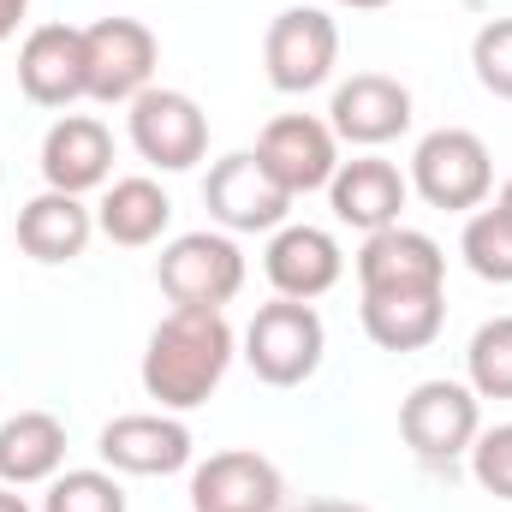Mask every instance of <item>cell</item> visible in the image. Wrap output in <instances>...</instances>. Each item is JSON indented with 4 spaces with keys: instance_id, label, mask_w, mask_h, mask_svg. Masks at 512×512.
<instances>
[{
    "instance_id": "cell-25",
    "label": "cell",
    "mask_w": 512,
    "mask_h": 512,
    "mask_svg": "<svg viewBox=\"0 0 512 512\" xmlns=\"http://www.w3.org/2000/svg\"><path fill=\"white\" fill-rule=\"evenodd\" d=\"M42 512H126V489L114 471H60Z\"/></svg>"
},
{
    "instance_id": "cell-2",
    "label": "cell",
    "mask_w": 512,
    "mask_h": 512,
    "mask_svg": "<svg viewBox=\"0 0 512 512\" xmlns=\"http://www.w3.org/2000/svg\"><path fill=\"white\" fill-rule=\"evenodd\" d=\"M411 191L441 209V215H471L489 203L495 191V155L477 131L465 126H441V131H423L417 149H411Z\"/></svg>"
},
{
    "instance_id": "cell-26",
    "label": "cell",
    "mask_w": 512,
    "mask_h": 512,
    "mask_svg": "<svg viewBox=\"0 0 512 512\" xmlns=\"http://www.w3.org/2000/svg\"><path fill=\"white\" fill-rule=\"evenodd\" d=\"M471 72L477 84L495 96V102H512V18H489L471 42Z\"/></svg>"
},
{
    "instance_id": "cell-12",
    "label": "cell",
    "mask_w": 512,
    "mask_h": 512,
    "mask_svg": "<svg viewBox=\"0 0 512 512\" xmlns=\"http://www.w3.org/2000/svg\"><path fill=\"white\" fill-rule=\"evenodd\" d=\"M280 501H286V477L256 447L209 453L191 471V512H280Z\"/></svg>"
},
{
    "instance_id": "cell-31",
    "label": "cell",
    "mask_w": 512,
    "mask_h": 512,
    "mask_svg": "<svg viewBox=\"0 0 512 512\" xmlns=\"http://www.w3.org/2000/svg\"><path fill=\"white\" fill-rule=\"evenodd\" d=\"M340 6H352V12H382V6H393V0H340Z\"/></svg>"
},
{
    "instance_id": "cell-8",
    "label": "cell",
    "mask_w": 512,
    "mask_h": 512,
    "mask_svg": "<svg viewBox=\"0 0 512 512\" xmlns=\"http://www.w3.org/2000/svg\"><path fill=\"white\" fill-rule=\"evenodd\" d=\"M84 66H90V102L131 108L155 84V66H161L155 30L143 18H120V12L84 24Z\"/></svg>"
},
{
    "instance_id": "cell-30",
    "label": "cell",
    "mask_w": 512,
    "mask_h": 512,
    "mask_svg": "<svg viewBox=\"0 0 512 512\" xmlns=\"http://www.w3.org/2000/svg\"><path fill=\"white\" fill-rule=\"evenodd\" d=\"M0 512H36V507H30V501H24V495H12V489H6V483H0Z\"/></svg>"
},
{
    "instance_id": "cell-28",
    "label": "cell",
    "mask_w": 512,
    "mask_h": 512,
    "mask_svg": "<svg viewBox=\"0 0 512 512\" xmlns=\"http://www.w3.org/2000/svg\"><path fill=\"white\" fill-rule=\"evenodd\" d=\"M24 12H30V0H0V42H6V36H18Z\"/></svg>"
},
{
    "instance_id": "cell-6",
    "label": "cell",
    "mask_w": 512,
    "mask_h": 512,
    "mask_svg": "<svg viewBox=\"0 0 512 512\" xmlns=\"http://www.w3.org/2000/svg\"><path fill=\"white\" fill-rule=\"evenodd\" d=\"M399 435L423 465H453L483 435V399L471 382H417L399 405Z\"/></svg>"
},
{
    "instance_id": "cell-32",
    "label": "cell",
    "mask_w": 512,
    "mask_h": 512,
    "mask_svg": "<svg viewBox=\"0 0 512 512\" xmlns=\"http://www.w3.org/2000/svg\"><path fill=\"white\" fill-rule=\"evenodd\" d=\"M495 209H501V215H507V221H512V179H507V185H501V197H495Z\"/></svg>"
},
{
    "instance_id": "cell-14",
    "label": "cell",
    "mask_w": 512,
    "mask_h": 512,
    "mask_svg": "<svg viewBox=\"0 0 512 512\" xmlns=\"http://www.w3.org/2000/svg\"><path fill=\"white\" fill-rule=\"evenodd\" d=\"M18 90L36 108H72L90 96L84 30L78 24H36L18 48Z\"/></svg>"
},
{
    "instance_id": "cell-11",
    "label": "cell",
    "mask_w": 512,
    "mask_h": 512,
    "mask_svg": "<svg viewBox=\"0 0 512 512\" xmlns=\"http://www.w3.org/2000/svg\"><path fill=\"white\" fill-rule=\"evenodd\" d=\"M256 161H262L292 197L328 191V179H334V167H340V137H334L328 120H316V114H280V120H268L262 137H256Z\"/></svg>"
},
{
    "instance_id": "cell-16",
    "label": "cell",
    "mask_w": 512,
    "mask_h": 512,
    "mask_svg": "<svg viewBox=\"0 0 512 512\" xmlns=\"http://www.w3.org/2000/svg\"><path fill=\"white\" fill-rule=\"evenodd\" d=\"M358 286L376 292H447V251L417 227H382L358 251Z\"/></svg>"
},
{
    "instance_id": "cell-27",
    "label": "cell",
    "mask_w": 512,
    "mask_h": 512,
    "mask_svg": "<svg viewBox=\"0 0 512 512\" xmlns=\"http://www.w3.org/2000/svg\"><path fill=\"white\" fill-rule=\"evenodd\" d=\"M471 477L483 495L512 501V423H495L471 441Z\"/></svg>"
},
{
    "instance_id": "cell-18",
    "label": "cell",
    "mask_w": 512,
    "mask_h": 512,
    "mask_svg": "<svg viewBox=\"0 0 512 512\" xmlns=\"http://www.w3.org/2000/svg\"><path fill=\"white\" fill-rule=\"evenodd\" d=\"M108 173H114V131L96 114H60L48 126V137H42V179H48V191L84 197V191L108 185Z\"/></svg>"
},
{
    "instance_id": "cell-15",
    "label": "cell",
    "mask_w": 512,
    "mask_h": 512,
    "mask_svg": "<svg viewBox=\"0 0 512 512\" xmlns=\"http://www.w3.org/2000/svg\"><path fill=\"white\" fill-rule=\"evenodd\" d=\"M328 126L352 149H382L411 131V90L387 72H352L328 102Z\"/></svg>"
},
{
    "instance_id": "cell-20",
    "label": "cell",
    "mask_w": 512,
    "mask_h": 512,
    "mask_svg": "<svg viewBox=\"0 0 512 512\" xmlns=\"http://www.w3.org/2000/svg\"><path fill=\"white\" fill-rule=\"evenodd\" d=\"M60 465H66V423L54 411H18L0 423V483L6 489L54 483Z\"/></svg>"
},
{
    "instance_id": "cell-7",
    "label": "cell",
    "mask_w": 512,
    "mask_h": 512,
    "mask_svg": "<svg viewBox=\"0 0 512 512\" xmlns=\"http://www.w3.org/2000/svg\"><path fill=\"white\" fill-rule=\"evenodd\" d=\"M203 203H209V221L221 233H280L298 197L256 161V149H233L209 167Z\"/></svg>"
},
{
    "instance_id": "cell-9",
    "label": "cell",
    "mask_w": 512,
    "mask_h": 512,
    "mask_svg": "<svg viewBox=\"0 0 512 512\" xmlns=\"http://www.w3.org/2000/svg\"><path fill=\"white\" fill-rule=\"evenodd\" d=\"M131 149L161 167V173H185L209 155V114L197 108V96L185 90H167V84H149L126 114Z\"/></svg>"
},
{
    "instance_id": "cell-21",
    "label": "cell",
    "mask_w": 512,
    "mask_h": 512,
    "mask_svg": "<svg viewBox=\"0 0 512 512\" xmlns=\"http://www.w3.org/2000/svg\"><path fill=\"white\" fill-rule=\"evenodd\" d=\"M358 316L382 352H423L447 322V292H376L358 304Z\"/></svg>"
},
{
    "instance_id": "cell-13",
    "label": "cell",
    "mask_w": 512,
    "mask_h": 512,
    "mask_svg": "<svg viewBox=\"0 0 512 512\" xmlns=\"http://www.w3.org/2000/svg\"><path fill=\"white\" fill-rule=\"evenodd\" d=\"M262 274L280 298H298V304H316L322 292L340 286L346 274V251L328 227H310V221H286L280 233H268V251H262Z\"/></svg>"
},
{
    "instance_id": "cell-19",
    "label": "cell",
    "mask_w": 512,
    "mask_h": 512,
    "mask_svg": "<svg viewBox=\"0 0 512 512\" xmlns=\"http://www.w3.org/2000/svg\"><path fill=\"white\" fill-rule=\"evenodd\" d=\"M90 239H96V209L72 191H42L18 209V251L30 262H48V268L78 262Z\"/></svg>"
},
{
    "instance_id": "cell-23",
    "label": "cell",
    "mask_w": 512,
    "mask_h": 512,
    "mask_svg": "<svg viewBox=\"0 0 512 512\" xmlns=\"http://www.w3.org/2000/svg\"><path fill=\"white\" fill-rule=\"evenodd\" d=\"M465 382L477 399H512V316H495L465 346Z\"/></svg>"
},
{
    "instance_id": "cell-29",
    "label": "cell",
    "mask_w": 512,
    "mask_h": 512,
    "mask_svg": "<svg viewBox=\"0 0 512 512\" xmlns=\"http://www.w3.org/2000/svg\"><path fill=\"white\" fill-rule=\"evenodd\" d=\"M298 512H370V507H358V501H304Z\"/></svg>"
},
{
    "instance_id": "cell-17",
    "label": "cell",
    "mask_w": 512,
    "mask_h": 512,
    "mask_svg": "<svg viewBox=\"0 0 512 512\" xmlns=\"http://www.w3.org/2000/svg\"><path fill=\"white\" fill-rule=\"evenodd\" d=\"M405 197H411V179L382 161V155H352V161H340L334 167V179H328V209H334V221L340 227H352V233H382V227H399V215H405Z\"/></svg>"
},
{
    "instance_id": "cell-22",
    "label": "cell",
    "mask_w": 512,
    "mask_h": 512,
    "mask_svg": "<svg viewBox=\"0 0 512 512\" xmlns=\"http://www.w3.org/2000/svg\"><path fill=\"white\" fill-rule=\"evenodd\" d=\"M167 221H173V197L155 179H143V173L137 179H114L102 191V203H96V233L108 245H126V251L155 245L167 233Z\"/></svg>"
},
{
    "instance_id": "cell-5",
    "label": "cell",
    "mask_w": 512,
    "mask_h": 512,
    "mask_svg": "<svg viewBox=\"0 0 512 512\" xmlns=\"http://www.w3.org/2000/svg\"><path fill=\"white\" fill-rule=\"evenodd\" d=\"M340 66V24L322 6H286L274 12L262 36V72L280 96H310Z\"/></svg>"
},
{
    "instance_id": "cell-10",
    "label": "cell",
    "mask_w": 512,
    "mask_h": 512,
    "mask_svg": "<svg viewBox=\"0 0 512 512\" xmlns=\"http://www.w3.org/2000/svg\"><path fill=\"white\" fill-rule=\"evenodd\" d=\"M96 453L114 477H173L191 465V429L179 423V411H126L114 423H102Z\"/></svg>"
},
{
    "instance_id": "cell-24",
    "label": "cell",
    "mask_w": 512,
    "mask_h": 512,
    "mask_svg": "<svg viewBox=\"0 0 512 512\" xmlns=\"http://www.w3.org/2000/svg\"><path fill=\"white\" fill-rule=\"evenodd\" d=\"M459 256L477 280L489 286H512V221L501 209H471L465 221V239H459Z\"/></svg>"
},
{
    "instance_id": "cell-4",
    "label": "cell",
    "mask_w": 512,
    "mask_h": 512,
    "mask_svg": "<svg viewBox=\"0 0 512 512\" xmlns=\"http://www.w3.org/2000/svg\"><path fill=\"white\" fill-rule=\"evenodd\" d=\"M155 280L173 310H221L245 292V251L233 233H179L155 262Z\"/></svg>"
},
{
    "instance_id": "cell-3",
    "label": "cell",
    "mask_w": 512,
    "mask_h": 512,
    "mask_svg": "<svg viewBox=\"0 0 512 512\" xmlns=\"http://www.w3.org/2000/svg\"><path fill=\"white\" fill-rule=\"evenodd\" d=\"M322 352H328V328L316 304H298V298L262 304L245 328V364L268 387H304L322 370Z\"/></svg>"
},
{
    "instance_id": "cell-1",
    "label": "cell",
    "mask_w": 512,
    "mask_h": 512,
    "mask_svg": "<svg viewBox=\"0 0 512 512\" xmlns=\"http://www.w3.org/2000/svg\"><path fill=\"white\" fill-rule=\"evenodd\" d=\"M239 352V334L221 310H167L143 346V393L161 411H197L215 387L227 382Z\"/></svg>"
}]
</instances>
